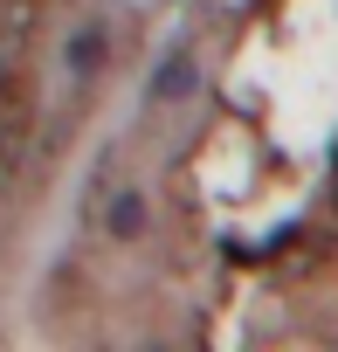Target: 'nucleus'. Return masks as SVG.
<instances>
[{
  "label": "nucleus",
  "instance_id": "f257e3e1",
  "mask_svg": "<svg viewBox=\"0 0 338 352\" xmlns=\"http://www.w3.org/2000/svg\"><path fill=\"white\" fill-rule=\"evenodd\" d=\"M104 228H111L117 242H138V235H145V194H111Z\"/></svg>",
  "mask_w": 338,
  "mask_h": 352
},
{
  "label": "nucleus",
  "instance_id": "f03ea898",
  "mask_svg": "<svg viewBox=\"0 0 338 352\" xmlns=\"http://www.w3.org/2000/svg\"><path fill=\"white\" fill-rule=\"evenodd\" d=\"M194 90V56H166L159 69H152V97L159 104H173V97H187Z\"/></svg>",
  "mask_w": 338,
  "mask_h": 352
},
{
  "label": "nucleus",
  "instance_id": "7ed1b4c3",
  "mask_svg": "<svg viewBox=\"0 0 338 352\" xmlns=\"http://www.w3.org/2000/svg\"><path fill=\"white\" fill-rule=\"evenodd\" d=\"M104 56H111L104 28H76V35H69V69H76V76H97V69H104Z\"/></svg>",
  "mask_w": 338,
  "mask_h": 352
}]
</instances>
